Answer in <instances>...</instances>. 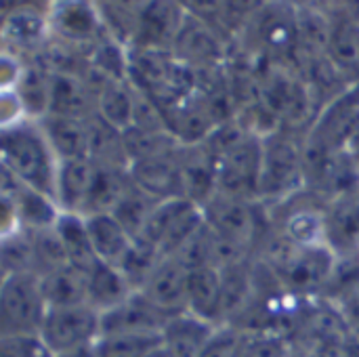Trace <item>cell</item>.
I'll use <instances>...</instances> for the list:
<instances>
[{"label":"cell","mask_w":359,"mask_h":357,"mask_svg":"<svg viewBox=\"0 0 359 357\" xmlns=\"http://www.w3.org/2000/svg\"><path fill=\"white\" fill-rule=\"evenodd\" d=\"M2 168L17 183L55 200L59 160L38 122L2 128ZM57 202V200H55Z\"/></svg>","instance_id":"cell-1"},{"label":"cell","mask_w":359,"mask_h":357,"mask_svg":"<svg viewBox=\"0 0 359 357\" xmlns=\"http://www.w3.org/2000/svg\"><path fill=\"white\" fill-rule=\"evenodd\" d=\"M48 303L42 295L40 276L13 274L2 278L0 324L2 335H40Z\"/></svg>","instance_id":"cell-2"},{"label":"cell","mask_w":359,"mask_h":357,"mask_svg":"<svg viewBox=\"0 0 359 357\" xmlns=\"http://www.w3.org/2000/svg\"><path fill=\"white\" fill-rule=\"evenodd\" d=\"M40 339L55 356L95 345L101 339V314L90 305L53 307L44 318Z\"/></svg>","instance_id":"cell-3"},{"label":"cell","mask_w":359,"mask_h":357,"mask_svg":"<svg viewBox=\"0 0 359 357\" xmlns=\"http://www.w3.org/2000/svg\"><path fill=\"white\" fill-rule=\"evenodd\" d=\"M219 191L236 198H248L259 191L261 166H263V143L255 139L242 141L238 147L215 160Z\"/></svg>","instance_id":"cell-4"},{"label":"cell","mask_w":359,"mask_h":357,"mask_svg":"<svg viewBox=\"0 0 359 357\" xmlns=\"http://www.w3.org/2000/svg\"><path fill=\"white\" fill-rule=\"evenodd\" d=\"M305 151L286 137H271L263 143V166L259 194L280 196L290 191L303 177Z\"/></svg>","instance_id":"cell-5"},{"label":"cell","mask_w":359,"mask_h":357,"mask_svg":"<svg viewBox=\"0 0 359 357\" xmlns=\"http://www.w3.org/2000/svg\"><path fill=\"white\" fill-rule=\"evenodd\" d=\"M187 269L172 257H164L141 286V295L162 314L175 318L187 311Z\"/></svg>","instance_id":"cell-6"},{"label":"cell","mask_w":359,"mask_h":357,"mask_svg":"<svg viewBox=\"0 0 359 357\" xmlns=\"http://www.w3.org/2000/svg\"><path fill=\"white\" fill-rule=\"evenodd\" d=\"M202 210L206 225L215 234L246 246H250V242L255 240L257 219L248 200L217 191L215 198Z\"/></svg>","instance_id":"cell-7"},{"label":"cell","mask_w":359,"mask_h":357,"mask_svg":"<svg viewBox=\"0 0 359 357\" xmlns=\"http://www.w3.org/2000/svg\"><path fill=\"white\" fill-rule=\"evenodd\" d=\"M170 318L156 309L141 292L128 297L116 309L101 314V337L109 335H162Z\"/></svg>","instance_id":"cell-8"},{"label":"cell","mask_w":359,"mask_h":357,"mask_svg":"<svg viewBox=\"0 0 359 357\" xmlns=\"http://www.w3.org/2000/svg\"><path fill=\"white\" fill-rule=\"evenodd\" d=\"M130 181L143 194L154 198L156 202L183 198L181 185V166H179V151L154 160H143L130 164L128 170Z\"/></svg>","instance_id":"cell-9"},{"label":"cell","mask_w":359,"mask_h":357,"mask_svg":"<svg viewBox=\"0 0 359 357\" xmlns=\"http://www.w3.org/2000/svg\"><path fill=\"white\" fill-rule=\"evenodd\" d=\"M97 168H99L97 162H93L90 158L59 162L55 200L61 213H74V215L84 217V210H86V204L95 185Z\"/></svg>","instance_id":"cell-10"},{"label":"cell","mask_w":359,"mask_h":357,"mask_svg":"<svg viewBox=\"0 0 359 357\" xmlns=\"http://www.w3.org/2000/svg\"><path fill=\"white\" fill-rule=\"evenodd\" d=\"M48 114L74 120H90L97 116V93L84 78L72 74H53Z\"/></svg>","instance_id":"cell-11"},{"label":"cell","mask_w":359,"mask_h":357,"mask_svg":"<svg viewBox=\"0 0 359 357\" xmlns=\"http://www.w3.org/2000/svg\"><path fill=\"white\" fill-rule=\"evenodd\" d=\"M84 219L99 261L120 269L135 250V238L122 227V223L114 215H93Z\"/></svg>","instance_id":"cell-12"},{"label":"cell","mask_w":359,"mask_h":357,"mask_svg":"<svg viewBox=\"0 0 359 357\" xmlns=\"http://www.w3.org/2000/svg\"><path fill=\"white\" fill-rule=\"evenodd\" d=\"M217 330V324L185 311L166 322L162 343L172 357H198Z\"/></svg>","instance_id":"cell-13"},{"label":"cell","mask_w":359,"mask_h":357,"mask_svg":"<svg viewBox=\"0 0 359 357\" xmlns=\"http://www.w3.org/2000/svg\"><path fill=\"white\" fill-rule=\"evenodd\" d=\"M38 124L59 162L90 158L88 120H74L48 114L42 120H38Z\"/></svg>","instance_id":"cell-14"},{"label":"cell","mask_w":359,"mask_h":357,"mask_svg":"<svg viewBox=\"0 0 359 357\" xmlns=\"http://www.w3.org/2000/svg\"><path fill=\"white\" fill-rule=\"evenodd\" d=\"M40 286L48 309L88 305V274L76 269L74 265H65L40 276Z\"/></svg>","instance_id":"cell-15"},{"label":"cell","mask_w":359,"mask_h":357,"mask_svg":"<svg viewBox=\"0 0 359 357\" xmlns=\"http://www.w3.org/2000/svg\"><path fill=\"white\" fill-rule=\"evenodd\" d=\"M55 231L61 238V244L67 252L69 265H74L76 269H80L84 274H90L101 263L93 248L86 219L82 215L61 213L55 221Z\"/></svg>","instance_id":"cell-16"},{"label":"cell","mask_w":359,"mask_h":357,"mask_svg":"<svg viewBox=\"0 0 359 357\" xmlns=\"http://www.w3.org/2000/svg\"><path fill=\"white\" fill-rule=\"evenodd\" d=\"M137 290L128 282V278L122 274V269L99 263L88 274V305L97 309L99 314H107L122 305L128 297H133Z\"/></svg>","instance_id":"cell-17"},{"label":"cell","mask_w":359,"mask_h":357,"mask_svg":"<svg viewBox=\"0 0 359 357\" xmlns=\"http://www.w3.org/2000/svg\"><path fill=\"white\" fill-rule=\"evenodd\" d=\"M221 271L215 267H198L187 274V311L219 326Z\"/></svg>","instance_id":"cell-18"},{"label":"cell","mask_w":359,"mask_h":357,"mask_svg":"<svg viewBox=\"0 0 359 357\" xmlns=\"http://www.w3.org/2000/svg\"><path fill=\"white\" fill-rule=\"evenodd\" d=\"M50 29H55L67 42H84L95 38L99 32V17L90 4L84 2H61L48 15Z\"/></svg>","instance_id":"cell-19"},{"label":"cell","mask_w":359,"mask_h":357,"mask_svg":"<svg viewBox=\"0 0 359 357\" xmlns=\"http://www.w3.org/2000/svg\"><path fill=\"white\" fill-rule=\"evenodd\" d=\"M326 242L337 255L359 252V200H341L326 219Z\"/></svg>","instance_id":"cell-20"},{"label":"cell","mask_w":359,"mask_h":357,"mask_svg":"<svg viewBox=\"0 0 359 357\" xmlns=\"http://www.w3.org/2000/svg\"><path fill=\"white\" fill-rule=\"evenodd\" d=\"M50 78L53 72L40 67V65H27L21 69L17 84L11 88L17 93L23 112L27 118H34V122L48 116L50 109Z\"/></svg>","instance_id":"cell-21"},{"label":"cell","mask_w":359,"mask_h":357,"mask_svg":"<svg viewBox=\"0 0 359 357\" xmlns=\"http://www.w3.org/2000/svg\"><path fill=\"white\" fill-rule=\"evenodd\" d=\"M175 53L181 63H208L221 55L219 40L204 23L196 19H183L181 29L175 38Z\"/></svg>","instance_id":"cell-22"},{"label":"cell","mask_w":359,"mask_h":357,"mask_svg":"<svg viewBox=\"0 0 359 357\" xmlns=\"http://www.w3.org/2000/svg\"><path fill=\"white\" fill-rule=\"evenodd\" d=\"M97 116L120 133L133 128L135 116V88L124 80H109L97 93Z\"/></svg>","instance_id":"cell-23"},{"label":"cell","mask_w":359,"mask_h":357,"mask_svg":"<svg viewBox=\"0 0 359 357\" xmlns=\"http://www.w3.org/2000/svg\"><path fill=\"white\" fill-rule=\"evenodd\" d=\"M183 19L185 17H181V13L172 4H162V2L149 4L141 13V19L137 23V29L143 36V48L158 50V44L166 40L175 44Z\"/></svg>","instance_id":"cell-24"},{"label":"cell","mask_w":359,"mask_h":357,"mask_svg":"<svg viewBox=\"0 0 359 357\" xmlns=\"http://www.w3.org/2000/svg\"><path fill=\"white\" fill-rule=\"evenodd\" d=\"M252 299V278L244 265L221 271V301H219V326H227V320L246 309Z\"/></svg>","instance_id":"cell-25"},{"label":"cell","mask_w":359,"mask_h":357,"mask_svg":"<svg viewBox=\"0 0 359 357\" xmlns=\"http://www.w3.org/2000/svg\"><path fill=\"white\" fill-rule=\"evenodd\" d=\"M156 200L149 198L147 194H143L139 187H135V183L130 181V189L126 191V196L122 198V202L118 204V208L111 213L120 223L122 227L137 240L151 215V210L156 208Z\"/></svg>","instance_id":"cell-26"},{"label":"cell","mask_w":359,"mask_h":357,"mask_svg":"<svg viewBox=\"0 0 359 357\" xmlns=\"http://www.w3.org/2000/svg\"><path fill=\"white\" fill-rule=\"evenodd\" d=\"M32 234L34 244V271L36 276H44L53 269L69 265L67 252L61 244V238L55 231V225L48 229H36Z\"/></svg>","instance_id":"cell-27"},{"label":"cell","mask_w":359,"mask_h":357,"mask_svg":"<svg viewBox=\"0 0 359 357\" xmlns=\"http://www.w3.org/2000/svg\"><path fill=\"white\" fill-rule=\"evenodd\" d=\"M162 345V335H109L95 347L101 357H145Z\"/></svg>","instance_id":"cell-28"},{"label":"cell","mask_w":359,"mask_h":357,"mask_svg":"<svg viewBox=\"0 0 359 357\" xmlns=\"http://www.w3.org/2000/svg\"><path fill=\"white\" fill-rule=\"evenodd\" d=\"M2 269L4 276L36 274L34 271V244L27 229H19L2 240Z\"/></svg>","instance_id":"cell-29"},{"label":"cell","mask_w":359,"mask_h":357,"mask_svg":"<svg viewBox=\"0 0 359 357\" xmlns=\"http://www.w3.org/2000/svg\"><path fill=\"white\" fill-rule=\"evenodd\" d=\"M284 236L305 248L328 244L326 242V221L311 210H301V213L290 215L286 221V227H284Z\"/></svg>","instance_id":"cell-30"},{"label":"cell","mask_w":359,"mask_h":357,"mask_svg":"<svg viewBox=\"0 0 359 357\" xmlns=\"http://www.w3.org/2000/svg\"><path fill=\"white\" fill-rule=\"evenodd\" d=\"M297 32H299V38H301V44H305L307 48L311 50H328L330 48V42H332V36H334V29L332 23L318 11H311V8H305L299 13L297 17Z\"/></svg>","instance_id":"cell-31"},{"label":"cell","mask_w":359,"mask_h":357,"mask_svg":"<svg viewBox=\"0 0 359 357\" xmlns=\"http://www.w3.org/2000/svg\"><path fill=\"white\" fill-rule=\"evenodd\" d=\"M48 27H50V23L32 11H17L4 21L6 38L15 40L17 44H23V46L40 42Z\"/></svg>","instance_id":"cell-32"},{"label":"cell","mask_w":359,"mask_h":357,"mask_svg":"<svg viewBox=\"0 0 359 357\" xmlns=\"http://www.w3.org/2000/svg\"><path fill=\"white\" fill-rule=\"evenodd\" d=\"M328 53L339 67L359 72V23L339 25L334 29Z\"/></svg>","instance_id":"cell-33"},{"label":"cell","mask_w":359,"mask_h":357,"mask_svg":"<svg viewBox=\"0 0 359 357\" xmlns=\"http://www.w3.org/2000/svg\"><path fill=\"white\" fill-rule=\"evenodd\" d=\"M0 357H55L40 335H2Z\"/></svg>","instance_id":"cell-34"},{"label":"cell","mask_w":359,"mask_h":357,"mask_svg":"<svg viewBox=\"0 0 359 357\" xmlns=\"http://www.w3.org/2000/svg\"><path fill=\"white\" fill-rule=\"evenodd\" d=\"M238 357H288L286 343L269 332H257L252 337L244 335Z\"/></svg>","instance_id":"cell-35"},{"label":"cell","mask_w":359,"mask_h":357,"mask_svg":"<svg viewBox=\"0 0 359 357\" xmlns=\"http://www.w3.org/2000/svg\"><path fill=\"white\" fill-rule=\"evenodd\" d=\"M244 335L233 326H219L208 345L200 351L198 357H238Z\"/></svg>","instance_id":"cell-36"},{"label":"cell","mask_w":359,"mask_h":357,"mask_svg":"<svg viewBox=\"0 0 359 357\" xmlns=\"http://www.w3.org/2000/svg\"><path fill=\"white\" fill-rule=\"evenodd\" d=\"M341 307H343V316L351 322L359 326V286L355 290H351L347 297L341 299Z\"/></svg>","instance_id":"cell-37"},{"label":"cell","mask_w":359,"mask_h":357,"mask_svg":"<svg viewBox=\"0 0 359 357\" xmlns=\"http://www.w3.org/2000/svg\"><path fill=\"white\" fill-rule=\"evenodd\" d=\"M55 357H101L95 345H88V347H80V349H74V351H65V353H59Z\"/></svg>","instance_id":"cell-38"}]
</instances>
